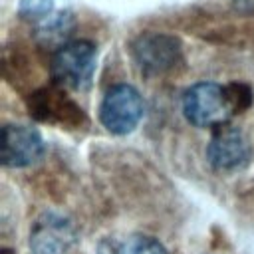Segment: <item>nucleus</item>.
<instances>
[{"label": "nucleus", "mask_w": 254, "mask_h": 254, "mask_svg": "<svg viewBox=\"0 0 254 254\" xmlns=\"http://www.w3.org/2000/svg\"><path fill=\"white\" fill-rule=\"evenodd\" d=\"M232 6L238 14L254 16V0H232Z\"/></svg>", "instance_id": "nucleus-13"}, {"label": "nucleus", "mask_w": 254, "mask_h": 254, "mask_svg": "<svg viewBox=\"0 0 254 254\" xmlns=\"http://www.w3.org/2000/svg\"><path fill=\"white\" fill-rule=\"evenodd\" d=\"M58 0H20L18 4V14L24 20H30L32 24L40 22L42 18H46L48 14H52L56 8Z\"/></svg>", "instance_id": "nucleus-11"}, {"label": "nucleus", "mask_w": 254, "mask_h": 254, "mask_svg": "<svg viewBox=\"0 0 254 254\" xmlns=\"http://www.w3.org/2000/svg\"><path fill=\"white\" fill-rule=\"evenodd\" d=\"M145 115L141 93L129 83L111 85L99 103V121L113 135L131 133Z\"/></svg>", "instance_id": "nucleus-5"}, {"label": "nucleus", "mask_w": 254, "mask_h": 254, "mask_svg": "<svg viewBox=\"0 0 254 254\" xmlns=\"http://www.w3.org/2000/svg\"><path fill=\"white\" fill-rule=\"evenodd\" d=\"M28 113L32 119L52 125H62L67 129H79L87 125L85 111L58 85H44L34 89L28 99Z\"/></svg>", "instance_id": "nucleus-4"}, {"label": "nucleus", "mask_w": 254, "mask_h": 254, "mask_svg": "<svg viewBox=\"0 0 254 254\" xmlns=\"http://www.w3.org/2000/svg\"><path fill=\"white\" fill-rule=\"evenodd\" d=\"M46 153L40 131L24 123H6L0 131V161L6 169L36 165Z\"/></svg>", "instance_id": "nucleus-6"}, {"label": "nucleus", "mask_w": 254, "mask_h": 254, "mask_svg": "<svg viewBox=\"0 0 254 254\" xmlns=\"http://www.w3.org/2000/svg\"><path fill=\"white\" fill-rule=\"evenodd\" d=\"M113 254H169V250L153 236L129 234L113 246Z\"/></svg>", "instance_id": "nucleus-10"}, {"label": "nucleus", "mask_w": 254, "mask_h": 254, "mask_svg": "<svg viewBox=\"0 0 254 254\" xmlns=\"http://www.w3.org/2000/svg\"><path fill=\"white\" fill-rule=\"evenodd\" d=\"M75 242V224L56 210H46L34 220L28 246L30 254H67Z\"/></svg>", "instance_id": "nucleus-7"}, {"label": "nucleus", "mask_w": 254, "mask_h": 254, "mask_svg": "<svg viewBox=\"0 0 254 254\" xmlns=\"http://www.w3.org/2000/svg\"><path fill=\"white\" fill-rule=\"evenodd\" d=\"M73 30H75L73 12L67 8H62V10H54L52 14H48L40 22H36L32 28V34L40 48L58 52L60 48H64L65 44L71 42L69 38H71Z\"/></svg>", "instance_id": "nucleus-9"}, {"label": "nucleus", "mask_w": 254, "mask_h": 254, "mask_svg": "<svg viewBox=\"0 0 254 254\" xmlns=\"http://www.w3.org/2000/svg\"><path fill=\"white\" fill-rule=\"evenodd\" d=\"M97 46L87 40H73L54 52L50 60L52 83L62 89L85 91L93 83L97 69Z\"/></svg>", "instance_id": "nucleus-1"}, {"label": "nucleus", "mask_w": 254, "mask_h": 254, "mask_svg": "<svg viewBox=\"0 0 254 254\" xmlns=\"http://www.w3.org/2000/svg\"><path fill=\"white\" fill-rule=\"evenodd\" d=\"M224 87H226V95H228V101H230V105H232L234 115L244 113V111L252 105L254 95H252V89H250L246 83L232 81V83H228V85H224Z\"/></svg>", "instance_id": "nucleus-12"}, {"label": "nucleus", "mask_w": 254, "mask_h": 254, "mask_svg": "<svg viewBox=\"0 0 254 254\" xmlns=\"http://www.w3.org/2000/svg\"><path fill=\"white\" fill-rule=\"evenodd\" d=\"M206 159L214 171L232 173L244 169L250 161V145L244 133L236 127L222 125L214 129L208 145H206Z\"/></svg>", "instance_id": "nucleus-8"}, {"label": "nucleus", "mask_w": 254, "mask_h": 254, "mask_svg": "<svg viewBox=\"0 0 254 254\" xmlns=\"http://www.w3.org/2000/svg\"><path fill=\"white\" fill-rule=\"evenodd\" d=\"M129 54L145 77H159L175 71L183 64V44L167 32H141L129 44Z\"/></svg>", "instance_id": "nucleus-2"}, {"label": "nucleus", "mask_w": 254, "mask_h": 254, "mask_svg": "<svg viewBox=\"0 0 254 254\" xmlns=\"http://www.w3.org/2000/svg\"><path fill=\"white\" fill-rule=\"evenodd\" d=\"M183 115L198 129H218L234 117L226 87L214 81H198L183 95Z\"/></svg>", "instance_id": "nucleus-3"}]
</instances>
